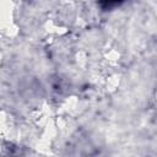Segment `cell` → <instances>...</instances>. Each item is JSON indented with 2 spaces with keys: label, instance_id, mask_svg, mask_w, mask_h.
<instances>
[{
  "label": "cell",
  "instance_id": "obj_1",
  "mask_svg": "<svg viewBox=\"0 0 157 157\" xmlns=\"http://www.w3.org/2000/svg\"><path fill=\"white\" fill-rule=\"evenodd\" d=\"M156 105H157V96H156Z\"/></svg>",
  "mask_w": 157,
  "mask_h": 157
}]
</instances>
